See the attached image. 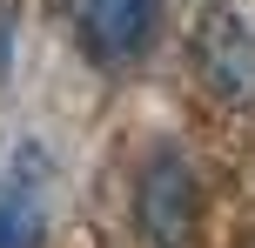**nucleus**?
<instances>
[{"mask_svg": "<svg viewBox=\"0 0 255 248\" xmlns=\"http://www.w3.org/2000/svg\"><path fill=\"white\" fill-rule=\"evenodd\" d=\"M195 215H202L195 168L175 148H154L148 168H141V181H134V222H141V235H148V248H188Z\"/></svg>", "mask_w": 255, "mask_h": 248, "instance_id": "nucleus-1", "label": "nucleus"}, {"mask_svg": "<svg viewBox=\"0 0 255 248\" xmlns=\"http://www.w3.org/2000/svg\"><path fill=\"white\" fill-rule=\"evenodd\" d=\"M195 67H202V87L215 101L229 107L255 101V27L235 7H208L195 27Z\"/></svg>", "mask_w": 255, "mask_h": 248, "instance_id": "nucleus-2", "label": "nucleus"}, {"mask_svg": "<svg viewBox=\"0 0 255 248\" xmlns=\"http://www.w3.org/2000/svg\"><path fill=\"white\" fill-rule=\"evenodd\" d=\"M74 34L88 47V61L134 67L161 34V0H74Z\"/></svg>", "mask_w": 255, "mask_h": 248, "instance_id": "nucleus-3", "label": "nucleus"}, {"mask_svg": "<svg viewBox=\"0 0 255 248\" xmlns=\"http://www.w3.org/2000/svg\"><path fill=\"white\" fill-rule=\"evenodd\" d=\"M40 242V201L27 188H7L0 195V248H34Z\"/></svg>", "mask_w": 255, "mask_h": 248, "instance_id": "nucleus-4", "label": "nucleus"}]
</instances>
